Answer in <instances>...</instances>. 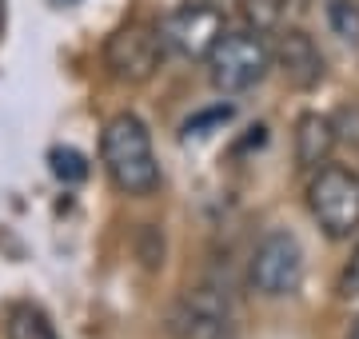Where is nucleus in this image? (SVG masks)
Instances as JSON below:
<instances>
[{
	"instance_id": "nucleus-1",
	"label": "nucleus",
	"mask_w": 359,
	"mask_h": 339,
	"mask_svg": "<svg viewBox=\"0 0 359 339\" xmlns=\"http://www.w3.org/2000/svg\"><path fill=\"white\" fill-rule=\"evenodd\" d=\"M100 164L108 172V180L116 184V192H124V196H152L160 188V164H156L152 152V136L144 128V120L132 116V112H120L104 124Z\"/></svg>"
},
{
	"instance_id": "nucleus-2",
	"label": "nucleus",
	"mask_w": 359,
	"mask_h": 339,
	"mask_svg": "<svg viewBox=\"0 0 359 339\" xmlns=\"http://www.w3.org/2000/svg\"><path fill=\"white\" fill-rule=\"evenodd\" d=\"M268 68H271V48L264 32H252V28H240V32L228 28L216 40V48L208 53V76L224 96L256 88L259 80L268 76Z\"/></svg>"
},
{
	"instance_id": "nucleus-3",
	"label": "nucleus",
	"mask_w": 359,
	"mask_h": 339,
	"mask_svg": "<svg viewBox=\"0 0 359 339\" xmlns=\"http://www.w3.org/2000/svg\"><path fill=\"white\" fill-rule=\"evenodd\" d=\"M308 212L332 240L359 232V176L344 164H323L308 184Z\"/></svg>"
},
{
	"instance_id": "nucleus-4",
	"label": "nucleus",
	"mask_w": 359,
	"mask_h": 339,
	"mask_svg": "<svg viewBox=\"0 0 359 339\" xmlns=\"http://www.w3.org/2000/svg\"><path fill=\"white\" fill-rule=\"evenodd\" d=\"M156 28H160V40H164L168 53L184 56V60H208L216 40L228 32V16L212 0H192V4L172 8Z\"/></svg>"
},
{
	"instance_id": "nucleus-5",
	"label": "nucleus",
	"mask_w": 359,
	"mask_h": 339,
	"mask_svg": "<svg viewBox=\"0 0 359 339\" xmlns=\"http://www.w3.org/2000/svg\"><path fill=\"white\" fill-rule=\"evenodd\" d=\"M248 279L259 296L268 300H280V296H292L295 287L304 284V248L287 228H276L256 244L252 251V263H248Z\"/></svg>"
},
{
	"instance_id": "nucleus-6",
	"label": "nucleus",
	"mask_w": 359,
	"mask_h": 339,
	"mask_svg": "<svg viewBox=\"0 0 359 339\" xmlns=\"http://www.w3.org/2000/svg\"><path fill=\"white\" fill-rule=\"evenodd\" d=\"M160 60H164V40H160V28L152 25H124L104 44V64L120 84L152 80Z\"/></svg>"
},
{
	"instance_id": "nucleus-7",
	"label": "nucleus",
	"mask_w": 359,
	"mask_h": 339,
	"mask_svg": "<svg viewBox=\"0 0 359 339\" xmlns=\"http://www.w3.org/2000/svg\"><path fill=\"white\" fill-rule=\"evenodd\" d=\"M168 327L176 339H236V315L228 307V296L216 287H192L168 315Z\"/></svg>"
},
{
	"instance_id": "nucleus-8",
	"label": "nucleus",
	"mask_w": 359,
	"mask_h": 339,
	"mask_svg": "<svg viewBox=\"0 0 359 339\" xmlns=\"http://www.w3.org/2000/svg\"><path fill=\"white\" fill-rule=\"evenodd\" d=\"M271 64L280 68L292 88H316L323 80V53L304 28H283L271 48Z\"/></svg>"
},
{
	"instance_id": "nucleus-9",
	"label": "nucleus",
	"mask_w": 359,
	"mask_h": 339,
	"mask_svg": "<svg viewBox=\"0 0 359 339\" xmlns=\"http://www.w3.org/2000/svg\"><path fill=\"white\" fill-rule=\"evenodd\" d=\"M335 124L320 112H304L295 120V168L299 172H320L335 152Z\"/></svg>"
},
{
	"instance_id": "nucleus-10",
	"label": "nucleus",
	"mask_w": 359,
	"mask_h": 339,
	"mask_svg": "<svg viewBox=\"0 0 359 339\" xmlns=\"http://www.w3.org/2000/svg\"><path fill=\"white\" fill-rule=\"evenodd\" d=\"M4 339H60V335L40 307L16 303V307H8V319H4Z\"/></svg>"
},
{
	"instance_id": "nucleus-11",
	"label": "nucleus",
	"mask_w": 359,
	"mask_h": 339,
	"mask_svg": "<svg viewBox=\"0 0 359 339\" xmlns=\"http://www.w3.org/2000/svg\"><path fill=\"white\" fill-rule=\"evenodd\" d=\"M240 16L252 32H276L283 20V0H240Z\"/></svg>"
},
{
	"instance_id": "nucleus-12",
	"label": "nucleus",
	"mask_w": 359,
	"mask_h": 339,
	"mask_svg": "<svg viewBox=\"0 0 359 339\" xmlns=\"http://www.w3.org/2000/svg\"><path fill=\"white\" fill-rule=\"evenodd\" d=\"M48 168L60 184H84L88 180V160L80 156L76 148H52L48 152Z\"/></svg>"
},
{
	"instance_id": "nucleus-13",
	"label": "nucleus",
	"mask_w": 359,
	"mask_h": 339,
	"mask_svg": "<svg viewBox=\"0 0 359 339\" xmlns=\"http://www.w3.org/2000/svg\"><path fill=\"white\" fill-rule=\"evenodd\" d=\"M327 25L339 40L359 44V4L355 0H327Z\"/></svg>"
},
{
	"instance_id": "nucleus-14",
	"label": "nucleus",
	"mask_w": 359,
	"mask_h": 339,
	"mask_svg": "<svg viewBox=\"0 0 359 339\" xmlns=\"http://www.w3.org/2000/svg\"><path fill=\"white\" fill-rule=\"evenodd\" d=\"M224 120H231L228 104L212 108V112H200V116H192L188 124H184V136H208V128H212V124H224Z\"/></svg>"
},
{
	"instance_id": "nucleus-15",
	"label": "nucleus",
	"mask_w": 359,
	"mask_h": 339,
	"mask_svg": "<svg viewBox=\"0 0 359 339\" xmlns=\"http://www.w3.org/2000/svg\"><path fill=\"white\" fill-rule=\"evenodd\" d=\"M339 296L344 300H359V244L351 251V260H347L344 275H339Z\"/></svg>"
},
{
	"instance_id": "nucleus-16",
	"label": "nucleus",
	"mask_w": 359,
	"mask_h": 339,
	"mask_svg": "<svg viewBox=\"0 0 359 339\" xmlns=\"http://www.w3.org/2000/svg\"><path fill=\"white\" fill-rule=\"evenodd\" d=\"M347 339H359V319L351 324V331H347Z\"/></svg>"
},
{
	"instance_id": "nucleus-17",
	"label": "nucleus",
	"mask_w": 359,
	"mask_h": 339,
	"mask_svg": "<svg viewBox=\"0 0 359 339\" xmlns=\"http://www.w3.org/2000/svg\"><path fill=\"white\" fill-rule=\"evenodd\" d=\"M0 20H4V0H0Z\"/></svg>"
},
{
	"instance_id": "nucleus-18",
	"label": "nucleus",
	"mask_w": 359,
	"mask_h": 339,
	"mask_svg": "<svg viewBox=\"0 0 359 339\" xmlns=\"http://www.w3.org/2000/svg\"><path fill=\"white\" fill-rule=\"evenodd\" d=\"M60 4H72V0H60Z\"/></svg>"
}]
</instances>
